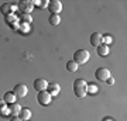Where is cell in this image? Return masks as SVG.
I'll return each instance as SVG.
<instances>
[{
  "label": "cell",
  "mask_w": 127,
  "mask_h": 121,
  "mask_svg": "<svg viewBox=\"0 0 127 121\" xmlns=\"http://www.w3.org/2000/svg\"><path fill=\"white\" fill-rule=\"evenodd\" d=\"M10 121H21V120H20V117H11Z\"/></svg>",
  "instance_id": "27"
},
{
  "label": "cell",
  "mask_w": 127,
  "mask_h": 121,
  "mask_svg": "<svg viewBox=\"0 0 127 121\" xmlns=\"http://www.w3.org/2000/svg\"><path fill=\"white\" fill-rule=\"evenodd\" d=\"M6 18V23L9 24V25H11V24H14V23H18V18L14 16V14H9V16H4Z\"/></svg>",
  "instance_id": "17"
},
{
  "label": "cell",
  "mask_w": 127,
  "mask_h": 121,
  "mask_svg": "<svg viewBox=\"0 0 127 121\" xmlns=\"http://www.w3.org/2000/svg\"><path fill=\"white\" fill-rule=\"evenodd\" d=\"M32 21V18L30 14L27 13H21V23H27V24H30V23Z\"/></svg>",
  "instance_id": "21"
},
{
  "label": "cell",
  "mask_w": 127,
  "mask_h": 121,
  "mask_svg": "<svg viewBox=\"0 0 127 121\" xmlns=\"http://www.w3.org/2000/svg\"><path fill=\"white\" fill-rule=\"evenodd\" d=\"M91 58V54L88 52L86 49H78L75 54H73V62L76 63V65H83V63H86Z\"/></svg>",
  "instance_id": "2"
},
{
  "label": "cell",
  "mask_w": 127,
  "mask_h": 121,
  "mask_svg": "<svg viewBox=\"0 0 127 121\" xmlns=\"http://www.w3.org/2000/svg\"><path fill=\"white\" fill-rule=\"evenodd\" d=\"M96 92H97L96 85H88V93H96Z\"/></svg>",
  "instance_id": "22"
},
{
  "label": "cell",
  "mask_w": 127,
  "mask_h": 121,
  "mask_svg": "<svg viewBox=\"0 0 127 121\" xmlns=\"http://www.w3.org/2000/svg\"><path fill=\"white\" fill-rule=\"evenodd\" d=\"M16 96H14L13 92H7V93L3 96V100H4V103L6 104H11V103H16Z\"/></svg>",
  "instance_id": "14"
},
{
  "label": "cell",
  "mask_w": 127,
  "mask_h": 121,
  "mask_svg": "<svg viewBox=\"0 0 127 121\" xmlns=\"http://www.w3.org/2000/svg\"><path fill=\"white\" fill-rule=\"evenodd\" d=\"M32 3H34V6L40 7V9H44V7L48 6V1H47V0H35V1H32Z\"/></svg>",
  "instance_id": "20"
},
{
  "label": "cell",
  "mask_w": 127,
  "mask_h": 121,
  "mask_svg": "<svg viewBox=\"0 0 127 121\" xmlns=\"http://www.w3.org/2000/svg\"><path fill=\"white\" fill-rule=\"evenodd\" d=\"M59 90H61V86L58 83H48V87H47V92L51 94V97L52 96H57L59 93Z\"/></svg>",
  "instance_id": "12"
},
{
  "label": "cell",
  "mask_w": 127,
  "mask_h": 121,
  "mask_svg": "<svg viewBox=\"0 0 127 121\" xmlns=\"http://www.w3.org/2000/svg\"><path fill=\"white\" fill-rule=\"evenodd\" d=\"M106 82H107V85H114V79H113L112 76H110V77H109V79H107Z\"/></svg>",
  "instance_id": "25"
},
{
  "label": "cell",
  "mask_w": 127,
  "mask_h": 121,
  "mask_svg": "<svg viewBox=\"0 0 127 121\" xmlns=\"http://www.w3.org/2000/svg\"><path fill=\"white\" fill-rule=\"evenodd\" d=\"M37 101L41 104V106H48L51 103V94L47 92V90H42V92H38L37 94Z\"/></svg>",
  "instance_id": "5"
},
{
  "label": "cell",
  "mask_w": 127,
  "mask_h": 121,
  "mask_svg": "<svg viewBox=\"0 0 127 121\" xmlns=\"http://www.w3.org/2000/svg\"><path fill=\"white\" fill-rule=\"evenodd\" d=\"M95 77L99 82H106L110 77V71L107 68H99V69H96V72H95Z\"/></svg>",
  "instance_id": "4"
},
{
  "label": "cell",
  "mask_w": 127,
  "mask_h": 121,
  "mask_svg": "<svg viewBox=\"0 0 127 121\" xmlns=\"http://www.w3.org/2000/svg\"><path fill=\"white\" fill-rule=\"evenodd\" d=\"M78 66H79V65H76L73 61H68V62H66V69H68L69 72H76Z\"/></svg>",
  "instance_id": "18"
},
{
  "label": "cell",
  "mask_w": 127,
  "mask_h": 121,
  "mask_svg": "<svg viewBox=\"0 0 127 121\" xmlns=\"http://www.w3.org/2000/svg\"><path fill=\"white\" fill-rule=\"evenodd\" d=\"M18 30H20V32L27 34V32L30 31V24H27V23H20V27H18Z\"/></svg>",
  "instance_id": "19"
},
{
  "label": "cell",
  "mask_w": 127,
  "mask_h": 121,
  "mask_svg": "<svg viewBox=\"0 0 127 121\" xmlns=\"http://www.w3.org/2000/svg\"><path fill=\"white\" fill-rule=\"evenodd\" d=\"M27 86L23 85V83H20V85H16L13 89V93L14 96L17 97V99H23V97H26L27 96Z\"/></svg>",
  "instance_id": "6"
},
{
  "label": "cell",
  "mask_w": 127,
  "mask_h": 121,
  "mask_svg": "<svg viewBox=\"0 0 127 121\" xmlns=\"http://www.w3.org/2000/svg\"><path fill=\"white\" fill-rule=\"evenodd\" d=\"M3 107H6V103H4V100L3 99H0V110H1Z\"/></svg>",
  "instance_id": "26"
},
{
  "label": "cell",
  "mask_w": 127,
  "mask_h": 121,
  "mask_svg": "<svg viewBox=\"0 0 127 121\" xmlns=\"http://www.w3.org/2000/svg\"><path fill=\"white\" fill-rule=\"evenodd\" d=\"M48 87V82L45 79H35L34 80V89L37 92H42V90H47Z\"/></svg>",
  "instance_id": "10"
},
{
  "label": "cell",
  "mask_w": 127,
  "mask_h": 121,
  "mask_svg": "<svg viewBox=\"0 0 127 121\" xmlns=\"http://www.w3.org/2000/svg\"><path fill=\"white\" fill-rule=\"evenodd\" d=\"M47 10L51 14H57L58 16L61 13V10H62V3L59 0H50L48 1V6H47Z\"/></svg>",
  "instance_id": "3"
},
{
  "label": "cell",
  "mask_w": 127,
  "mask_h": 121,
  "mask_svg": "<svg viewBox=\"0 0 127 121\" xmlns=\"http://www.w3.org/2000/svg\"><path fill=\"white\" fill-rule=\"evenodd\" d=\"M48 20H50L51 25H58L59 23H61V18H59V16H57V14H51Z\"/></svg>",
  "instance_id": "16"
},
{
  "label": "cell",
  "mask_w": 127,
  "mask_h": 121,
  "mask_svg": "<svg viewBox=\"0 0 127 121\" xmlns=\"http://www.w3.org/2000/svg\"><path fill=\"white\" fill-rule=\"evenodd\" d=\"M103 42H104V45L110 44V42H112V38H110V37H103Z\"/></svg>",
  "instance_id": "23"
},
{
  "label": "cell",
  "mask_w": 127,
  "mask_h": 121,
  "mask_svg": "<svg viewBox=\"0 0 127 121\" xmlns=\"http://www.w3.org/2000/svg\"><path fill=\"white\" fill-rule=\"evenodd\" d=\"M103 121H113V120H112V118H104Z\"/></svg>",
  "instance_id": "28"
},
{
  "label": "cell",
  "mask_w": 127,
  "mask_h": 121,
  "mask_svg": "<svg viewBox=\"0 0 127 121\" xmlns=\"http://www.w3.org/2000/svg\"><path fill=\"white\" fill-rule=\"evenodd\" d=\"M14 10H17L16 6H13L11 3H4V4L0 6V13L4 14V16H9V14H13Z\"/></svg>",
  "instance_id": "9"
},
{
  "label": "cell",
  "mask_w": 127,
  "mask_h": 121,
  "mask_svg": "<svg viewBox=\"0 0 127 121\" xmlns=\"http://www.w3.org/2000/svg\"><path fill=\"white\" fill-rule=\"evenodd\" d=\"M18 117H20V120H21V121L30 120V117H31V111H30V108H27V107L21 108V111H20Z\"/></svg>",
  "instance_id": "13"
},
{
  "label": "cell",
  "mask_w": 127,
  "mask_h": 121,
  "mask_svg": "<svg viewBox=\"0 0 127 121\" xmlns=\"http://www.w3.org/2000/svg\"><path fill=\"white\" fill-rule=\"evenodd\" d=\"M10 27L13 28V30H18V27H20V24H18V23H14V24H11Z\"/></svg>",
  "instance_id": "24"
},
{
  "label": "cell",
  "mask_w": 127,
  "mask_h": 121,
  "mask_svg": "<svg viewBox=\"0 0 127 121\" xmlns=\"http://www.w3.org/2000/svg\"><path fill=\"white\" fill-rule=\"evenodd\" d=\"M20 111H21V107H20V104H17V103L9 104V114H10L11 117H18Z\"/></svg>",
  "instance_id": "11"
},
{
  "label": "cell",
  "mask_w": 127,
  "mask_h": 121,
  "mask_svg": "<svg viewBox=\"0 0 127 121\" xmlns=\"http://www.w3.org/2000/svg\"><path fill=\"white\" fill-rule=\"evenodd\" d=\"M89 41H91V44L93 45V47H99V45H102V42H103V35L100 34V32H93L91 35V38H89Z\"/></svg>",
  "instance_id": "8"
},
{
  "label": "cell",
  "mask_w": 127,
  "mask_h": 121,
  "mask_svg": "<svg viewBox=\"0 0 127 121\" xmlns=\"http://www.w3.org/2000/svg\"><path fill=\"white\" fill-rule=\"evenodd\" d=\"M97 55H99V56H107V55H109V47L104 45V44L99 45V47H97Z\"/></svg>",
  "instance_id": "15"
},
{
  "label": "cell",
  "mask_w": 127,
  "mask_h": 121,
  "mask_svg": "<svg viewBox=\"0 0 127 121\" xmlns=\"http://www.w3.org/2000/svg\"><path fill=\"white\" fill-rule=\"evenodd\" d=\"M73 93H75L76 97L83 99L88 94V83L83 79H76L73 82Z\"/></svg>",
  "instance_id": "1"
},
{
  "label": "cell",
  "mask_w": 127,
  "mask_h": 121,
  "mask_svg": "<svg viewBox=\"0 0 127 121\" xmlns=\"http://www.w3.org/2000/svg\"><path fill=\"white\" fill-rule=\"evenodd\" d=\"M17 9L21 11V13H27L30 14V11L34 10V3L32 1H20L17 6Z\"/></svg>",
  "instance_id": "7"
}]
</instances>
